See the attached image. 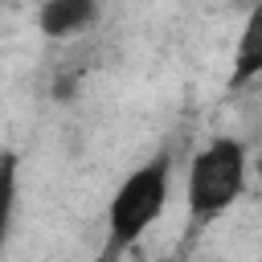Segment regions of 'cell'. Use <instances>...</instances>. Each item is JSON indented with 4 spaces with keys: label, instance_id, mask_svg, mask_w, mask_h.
<instances>
[{
    "label": "cell",
    "instance_id": "2",
    "mask_svg": "<svg viewBox=\"0 0 262 262\" xmlns=\"http://www.w3.org/2000/svg\"><path fill=\"white\" fill-rule=\"evenodd\" d=\"M164 205H168V160H151V164L135 168L111 196V209H106V229H111L106 254H119L131 242H139L156 225Z\"/></svg>",
    "mask_w": 262,
    "mask_h": 262
},
{
    "label": "cell",
    "instance_id": "4",
    "mask_svg": "<svg viewBox=\"0 0 262 262\" xmlns=\"http://www.w3.org/2000/svg\"><path fill=\"white\" fill-rule=\"evenodd\" d=\"M98 16V0H45L37 8V25L49 41H66L82 29H90Z\"/></svg>",
    "mask_w": 262,
    "mask_h": 262
},
{
    "label": "cell",
    "instance_id": "1",
    "mask_svg": "<svg viewBox=\"0 0 262 262\" xmlns=\"http://www.w3.org/2000/svg\"><path fill=\"white\" fill-rule=\"evenodd\" d=\"M246 147L229 135L213 139L209 147H201L188 164V180H184V196H188V213L192 221H213L221 217L246 188Z\"/></svg>",
    "mask_w": 262,
    "mask_h": 262
},
{
    "label": "cell",
    "instance_id": "3",
    "mask_svg": "<svg viewBox=\"0 0 262 262\" xmlns=\"http://www.w3.org/2000/svg\"><path fill=\"white\" fill-rule=\"evenodd\" d=\"M258 78H262V0H254V8L246 12V25L237 33L233 66H229V86L233 90H246Z\"/></svg>",
    "mask_w": 262,
    "mask_h": 262
},
{
    "label": "cell",
    "instance_id": "5",
    "mask_svg": "<svg viewBox=\"0 0 262 262\" xmlns=\"http://www.w3.org/2000/svg\"><path fill=\"white\" fill-rule=\"evenodd\" d=\"M12 209H16V156L12 151H0V246L8 237Z\"/></svg>",
    "mask_w": 262,
    "mask_h": 262
}]
</instances>
